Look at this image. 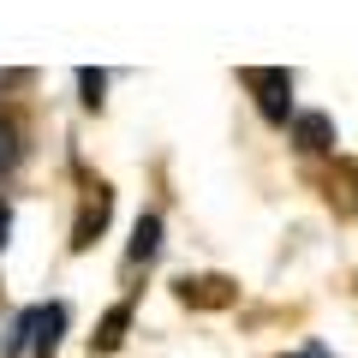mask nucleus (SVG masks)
<instances>
[{"label": "nucleus", "instance_id": "nucleus-1", "mask_svg": "<svg viewBox=\"0 0 358 358\" xmlns=\"http://www.w3.org/2000/svg\"><path fill=\"white\" fill-rule=\"evenodd\" d=\"M239 84L257 96L263 120H275V126H281V120L293 114V72H281V66H245Z\"/></svg>", "mask_w": 358, "mask_h": 358}, {"label": "nucleus", "instance_id": "nucleus-2", "mask_svg": "<svg viewBox=\"0 0 358 358\" xmlns=\"http://www.w3.org/2000/svg\"><path fill=\"white\" fill-rule=\"evenodd\" d=\"M173 299L185 310H227L239 299V281H227V275H185V281H173Z\"/></svg>", "mask_w": 358, "mask_h": 358}, {"label": "nucleus", "instance_id": "nucleus-3", "mask_svg": "<svg viewBox=\"0 0 358 358\" xmlns=\"http://www.w3.org/2000/svg\"><path fill=\"white\" fill-rule=\"evenodd\" d=\"M108 215H114V192H108V185H90L84 209H78V227H72V251H90L96 233L108 227Z\"/></svg>", "mask_w": 358, "mask_h": 358}, {"label": "nucleus", "instance_id": "nucleus-4", "mask_svg": "<svg viewBox=\"0 0 358 358\" xmlns=\"http://www.w3.org/2000/svg\"><path fill=\"white\" fill-rule=\"evenodd\" d=\"M126 329H131V305H114L96 322V334H90V352H120L126 346Z\"/></svg>", "mask_w": 358, "mask_h": 358}, {"label": "nucleus", "instance_id": "nucleus-5", "mask_svg": "<svg viewBox=\"0 0 358 358\" xmlns=\"http://www.w3.org/2000/svg\"><path fill=\"white\" fill-rule=\"evenodd\" d=\"M293 138H299V150L322 155V150H334V120L329 114H299L293 120Z\"/></svg>", "mask_w": 358, "mask_h": 358}, {"label": "nucleus", "instance_id": "nucleus-6", "mask_svg": "<svg viewBox=\"0 0 358 358\" xmlns=\"http://www.w3.org/2000/svg\"><path fill=\"white\" fill-rule=\"evenodd\" d=\"M329 197H334V203H341V209H352V215H358V162H352V155H341V162H334Z\"/></svg>", "mask_w": 358, "mask_h": 358}, {"label": "nucleus", "instance_id": "nucleus-7", "mask_svg": "<svg viewBox=\"0 0 358 358\" xmlns=\"http://www.w3.org/2000/svg\"><path fill=\"white\" fill-rule=\"evenodd\" d=\"M155 251H162V221L143 215V221H138V233H131V263H150Z\"/></svg>", "mask_w": 358, "mask_h": 358}, {"label": "nucleus", "instance_id": "nucleus-8", "mask_svg": "<svg viewBox=\"0 0 358 358\" xmlns=\"http://www.w3.org/2000/svg\"><path fill=\"white\" fill-rule=\"evenodd\" d=\"M78 90H84V102L96 108V102H102V90H108V72H90V66H84V72H78Z\"/></svg>", "mask_w": 358, "mask_h": 358}, {"label": "nucleus", "instance_id": "nucleus-9", "mask_svg": "<svg viewBox=\"0 0 358 358\" xmlns=\"http://www.w3.org/2000/svg\"><path fill=\"white\" fill-rule=\"evenodd\" d=\"M13 138H18L13 126H0V167H6V162H13V155H18V150H13Z\"/></svg>", "mask_w": 358, "mask_h": 358}, {"label": "nucleus", "instance_id": "nucleus-10", "mask_svg": "<svg viewBox=\"0 0 358 358\" xmlns=\"http://www.w3.org/2000/svg\"><path fill=\"white\" fill-rule=\"evenodd\" d=\"M6 233H13V209L0 203V245H6Z\"/></svg>", "mask_w": 358, "mask_h": 358}, {"label": "nucleus", "instance_id": "nucleus-11", "mask_svg": "<svg viewBox=\"0 0 358 358\" xmlns=\"http://www.w3.org/2000/svg\"><path fill=\"white\" fill-rule=\"evenodd\" d=\"M293 358H329V352H322V346H305V352H293Z\"/></svg>", "mask_w": 358, "mask_h": 358}]
</instances>
